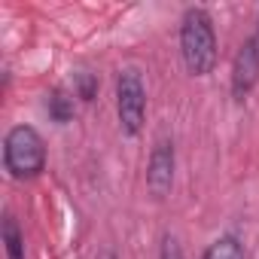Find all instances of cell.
<instances>
[{
	"label": "cell",
	"instance_id": "cell-1",
	"mask_svg": "<svg viewBox=\"0 0 259 259\" xmlns=\"http://www.w3.org/2000/svg\"><path fill=\"white\" fill-rule=\"evenodd\" d=\"M180 55L192 76H207L217 67V31L204 7H189L180 19Z\"/></svg>",
	"mask_w": 259,
	"mask_h": 259
},
{
	"label": "cell",
	"instance_id": "cell-2",
	"mask_svg": "<svg viewBox=\"0 0 259 259\" xmlns=\"http://www.w3.org/2000/svg\"><path fill=\"white\" fill-rule=\"evenodd\" d=\"M4 168L16 180H34L46 168V141L34 125H13L4 138Z\"/></svg>",
	"mask_w": 259,
	"mask_h": 259
},
{
	"label": "cell",
	"instance_id": "cell-3",
	"mask_svg": "<svg viewBox=\"0 0 259 259\" xmlns=\"http://www.w3.org/2000/svg\"><path fill=\"white\" fill-rule=\"evenodd\" d=\"M116 113L125 135L138 138L147 119V89L138 67H122L116 76Z\"/></svg>",
	"mask_w": 259,
	"mask_h": 259
},
{
	"label": "cell",
	"instance_id": "cell-4",
	"mask_svg": "<svg viewBox=\"0 0 259 259\" xmlns=\"http://www.w3.org/2000/svg\"><path fill=\"white\" fill-rule=\"evenodd\" d=\"M174 165H177L174 141L159 138L153 144V153H150V162H147V189H150V195L156 201L171 195V189H174Z\"/></svg>",
	"mask_w": 259,
	"mask_h": 259
},
{
	"label": "cell",
	"instance_id": "cell-5",
	"mask_svg": "<svg viewBox=\"0 0 259 259\" xmlns=\"http://www.w3.org/2000/svg\"><path fill=\"white\" fill-rule=\"evenodd\" d=\"M256 82H259V40L250 37L241 43V49L235 52V61H232V98L244 101Z\"/></svg>",
	"mask_w": 259,
	"mask_h": 259
},
{
	"label": "cell",
	"instance_id": "cell-6",
	"mask_svg": "<svg viewBox=\"0 0 259 259\" xmlns=\"http://www.w3.org/2000/svg\"><path fill=\"white\" fill-rule=\"evenodd\" d=\"M46 110H49L52 122H58V125L70 122V119H73V110H76L73 95H70L67 89H52L49 98H46Z\"/></svg>",
	"mask_w": 259,
	"mask_h": 259
},
{
	"label": "cell",
	"instance_id": "cell-7",
	"mask_svg": "<svg viewBox=\"0 0 259 259\" xmlns=\"http://www.w3.org/2000/svg\"><path fill=\"white\" fill-rule=\"evenodd\" d=\"M0 235H4L7 259H25V235H22V229H19L13 213L4 217V229H0Z\"/></svg>",
	"mask_w": 259,
	"mask_h": 259
},
{
	"label": "cell",
	"instance_id": "cell-8",
	"mask_svg": "<svg viewBox=\"0 0 259 259\" xmlns=\"http://www.w3.org/2000/svg\"><path fill=\"white\" fill-rule=\"evenodd\" d=\"M201 259H244V247L235 235H220L217 241L207 244Z\"/></svg>",
	"mask_w": 259,
	"mask_h": 259
},
{
	"label": "cell",
	"instance_id": "cell-9",
	"mask_svg": "<svg viewBox=\"0 0 259 259\" xmlns=\"http://www.w3.org/2000/svg\"><path fill=\"white\" fill-rule=\"evenodd\" d=\"M98 89H101V82H98V73H89V70H79L76 76H73V95L79 98V101H95L98 98Z\"/></svg>",
	"mask_w": 259,
	"mask_h": 259
},
{
	"label": "cell",
	"instance_id": "cell-10",
	"mask_svg": "<svg viewBox=\"0 0 259 259\" xmlns=\"http://www.w3.org/2000/svg\"><path fill=\"white\" fill-rule=\"evenodd\" d=\"M159 259H186L183 256V247L174 235H165L162 238V250H159Z\"/></svg>",
	"mask_w": 259,
	"mask_h": 259
},
{
	"label": "cell",
	"instance_id": "cell-11",
	"mask_svg": "<svg viewBox=\"0 0 259 259\" xmlns=\"http://www.w3.org/2000/svg\"><path fill=\"white\" fill-rule=\"evenodd\" d=\"M98 259H119V256H116V250H101Z\"/></svg>",
	"mask_w": 259,
	"mask_h": 259
},
{
	"label": "cell",
	"instance_id": "cell-12",
	"mask_svg": "<svg viewBox=\"0 0 259 259\" xmlns=\"http://www.w3.org/2000/svg\"><path fill=\"white\" fill-rule=\"evenodd\" d=\"M253 37H256V40H259V28H256V34H253Z\"/></svg>",
	"mask_w": 259,
	"mask_h": 259
}]
</instances>
